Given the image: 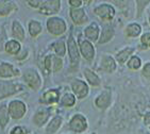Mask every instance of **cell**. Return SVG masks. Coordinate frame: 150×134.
I'll use <instances>...</instances> for the list:
<instances>
[{
	"instance_id": "obj_10",
	"label": "cell",
	"mask_w": 150,
	"mask_h": 134,
	"mask_svg": "<svg viewBox=\"0 0 150 134\" xmlns=\"http://www.w3.org/2000/svg\"><path fill=\"white\" fill-rule=\"evenodd\" d=\"M71 90L72 93L75 94V96L79 99H83L87 96L88 94V86L84 81L80 80V79H76L71 83Z\"/></svg>"
},
{
	"instance_id": "obj_28",
	"label": "cell",
	"mask_w": 150,
	"mask_h": 134,
	"mask_svg": "<svg viewBox=\"0 0 150 134\" xmlns=\"http://www.w3.org/2000/svg\"><path fill=\"white\" fill-rule=\"evenodd\" d=\"M52 47H53L55 54L60 58H63L66 54V45H65L64 39H60V41L55 42L54 44L52 45Z\"/></svg>"
},
{
	"instance_id": "obj_36",
	"label": "cell",
	"mask_w": 150,
	"mask_h": 134,
	"mask_svg": "<svg viewBox=\"0 0 150 134\" xmlns=\"http://www.w3.org/2000/svg\"><path fill=\"white\" fill-rule=\"evenodd\" d=\"M44 64H45V68H46L48 71H51V54L50 56H47L44 60Z\"/></svg>"
},
{
	"instance_id": "obj_35",
	"label": "cell",
	"mask_w": 150,
	"mask_h": 134,
	"mask_svg": "<svg viewBox=\"0 0 150 134\" xmlns=\"http://www.w3.org/2000/svg\"><path fill=\"white\" fill-rule=\"evenodd\" d=\"M10 134H27L26 129H23V127H14L11 130Z\"/></svg>"
},
{
	"instance_id": "obj_23",
	"label": "cell",
	"mask_w": 150,
	"mask_h": 134,
	"mask_svg": "<svg viewBox=\"0 0 150 134\" xmlns=\"http://www.w3.org/2000/svg\"><path fill=\"white\" fill-rule=\"evenodd\" d=\"M142 32V27L137 23H133L128 25L125 29V36L129 38H135L137 37Z\"/></svg>"
},
{
	"instance_id": "obj_38",
	"label": "cell",
	"mask_w": 150,
	"mask_h": 134,
	"mask_svg": "<svg viewBox=\"0 0 150 134\" xmlns=\"http://www.w3.org/2000/svg\"><path fill=\"white\" fill-rule=\"evenodd\" d=\"M42 2H43V1H27V3H28L31 8H34V9H40Z\"/></svg>"
},
{
	"instance_id": "obj_22",
	"label": "cell",
	"mask_w": 150,
	"mask_h": 134,
	"mask_svg": "<svg viewBox=\"0 0 150 134\" xmlns=\"http://www.w3.org/2000/svg\"><path fill=\"white\" fill-rule=\"evenodd\" d=\"M12 34L16 39L19 42H23L26 38V33H25V29L21 26V23L19 20H14L12 23Z\"/></svg>"
},
{
	"instance_id": "obj_26",
	"label": "cell",
	"mask_w": 150,
	"mask_h": 134,
	"mask_svg": "<svg viewBox=\"0 0 150 134\" xmlns=\"http://www.w3.org/2000/svg\"><path fill=\"white\" fill-rule=\"evenodd\" d=\"M4 50L6 53H9L11 56H17L20 51V44L19 42L16 39H11L6 43L4 46Z\"/></svg>"
},
{
	"instance_id": "obj_19",
	"label": "cell",
	"mask_w": 150,
	"mask_h": 134,
	"mask_svg": "<svg viewBox=\"0 0 150 134\" xmlns=\"http://www.w3.org/2000/svg\"><path fill=\"white\" fill-rule=\"evenodd\" d=\"M83 76L85 77L88 84L92 85L93 87H98L101 85V80L98 77V75L94 73L90 68H84L83 69Z\"/></svg>"
},
{
	"instance_id": "obj_20",
	"label": "cell",
	"mask_w": 150,
	"mask_h": 134,
	"mask_svg": "<svg viewBox=\"0 0 150 134\" xmlns=\"http://www.w3.org/2000/svg\"><path fill=\"white\" fill-rule=\"evenodd\" d=\"M17 4L13 1H0V17L8 16L14 11H17Z\"/></svg>"
},
{
	"instance_id": "obj_16",
	"label": "cell",
	"mask_w": 150,
	"mask_h": 134,
	"mask_svg": "<svg viewBox=\"0 0 150 134\" xmlns=\"http://www.w3.org/2000/svg\"><path fill=\"white\" fill-rule=\"evenodd\" d=\"M84 35L90 42H98L100 36V28L96 23H90L84 29Z\"/></svg>"
},
{
	"instance_id": "obj_13",
	"label": "cell",
	"mask_w": 150,
	"mask_h": 134,
	"mask_svg": "<svg viewBox=\"0 0 150 134\" xmlns=\"http://www.w3.org/2000/svg\"><path fill=\"white\" fill-rule=\"evenodd\" d=\"M59 100H60V90L57 88H51L42 95L40 102L43 104H53L59 102Z\"/></svg>"
},
{
	"instance_id": "obj_25",
	"label": "cell",
	"mask_w": 150,
	"mask_h": 134,
	"mask_svg": "<svg viewBox=\"0 0 150 134\" xmlns=\"http://www.w3.org/2000/svg\"><path fill=\"white\" fill-rule=\"evenodd\" d=\"M62 123H63V118L61 116H55L53 117L51 120H50V123H48L46 128V132L48 134H53L55 132L58 131L59 129L62 127Z\"/></svg>"
},
{
	"instance_id": "obj_39",
	"label": "cell",
	"mask_w": 150,
	"mask_h": 134,
	"mask_svg": "<svg viewBox=\"0 0 150 134\" xmlns=\"http://www.w3.org/2000/svg\"><path fill=\"white\" fill-rule=\"evenodd\" d=\"M144 125L150 126V111L144 115Z\"/></svg>"
},
{
	"instance_id": "obj_1",
	"label": "cell",
	"mask_w": 150,
	"mask_h": 134,
	"mask_svg": "<svg viewBox=\"0 0 150 134\" xmlns=\"http://www.w3.org/2000/svg\"><path fill=\"white\" fill-rule=\"evenodd\" d=\"M23 81L31 90H38L42 86V77L34 68H27L23 75Z\"/></svg>"
},
{
	"instance_id": "obj_6",
	"label": "cell",
	"mask_w": 150,
	"mask_h": 134,
	"mask_svg": "<svg viewBox=\"0 0 150 134\" xmlns=\"http://www.w3.org/2000/svg\"><path fill=\"white\" fill-rule=\"evenodd\" d=\"M9 114L13 119H20L25 116L27 112V105L20 100H13L9 103Z\"/></svg>"
},
{
	"instance_id": "obj_2",
	"label": "cell",
	"mask_w": 150,
	"mask_h": 134,
	"mask_svg": "<svg viewBox=\"0 0 150 134\" xmlns=\"http://www.w3.org/2000/svg\"><path fill=\"white\" fill-rule=\"evenodd\" d=\"M47 29L50 34L54 35V36H60L66 32L67 25L63 18L50 17L47 20Z\"/></svg>"
},
{
	"instance_id": "obj_5",
	"label": "cell",
	"mask_w": 150,
	"mask_h": 134,
	"mask_svg": "<svg viewBox=\"0 0 150 134\" xmlns=\"http://www.w3.org/2000/svg\"><path fill=\"white\" fill-rule=\"evenodd\" d=\"M79 51L86 61H93L95 58V48L92 42L79 36Z\"/></svg>"
},
{
	"instance_id": "obj_42",
	"label": "cell",
	"mask_w": 150,
	"mask_h": 134,
	"mask_svg": "<svg viewBox=\"0 0 150 134\" xmlns=\"http://www.w3.org/2000/svg\"><path fill=\"white\" fill-rule=\"evenodd\" d=\"M149 130H150V126H149Z\"/></svg>"
},
{
	"instance_id": "obj_7",
	"label": "cell",
	"mask_w": 150,
	"mask_h": 134,
	"mask_svg": "<svg viewBox=\"0 0 150 134\" xmlns=\"http://www.w3.org/2000/svg\"><path fill=\"white\" fill-rule=\"evenodd\" d=\"M94 13L102 20L110 21L115 16V9L109 3H101L94 9Z\"/></svg>"
},
{
	"instance_id": "obj_24",
	"label": "cell",
	"mask_w": 150,
	"mask_h": 134,
	"mask_svg": "<svg viewBox=\"0 0 150 134\" xmlns=\"http://www.w3.org/2000/svg\"><path fill=\"white\" fill-rule=\"evenodd\" d=\"M10 120V114H9V109L6 106V102H2L0 104V128L4 130L6 127L8 126Z\"/></svg>"
},
{
	"instance_id": "obj_8",
	"label": "cell",
	"mask_w": 150,
	"mask_h": 134,
	"mask_svg": "<svg viewBox=\"0 0 150 134\" xmlns=\"http://www.w3.org/2000/svg\"><path fill=\"white\" fill-rule=\"evenodd\" d=\"M69 129L76 133H82L86 131L87 120L82 114H75L69 121Z\"/></svg>"
},
{
	"instance_id": "obj_34",
	"label": "cell",
	"mask_w": 150,
	"mask_h": 134,
	"mask_svg": "<svg viewBox=\"0 0 150 134\" xmlns=\"http://www.w3.org/2000/svg\"><path fill=\"white\" fill-rule=\"evenodd\" d=\"M142 75H143L145 78L150 79V62H147V63L144 65L143 69H142Z\"/></svg>"
},
{
	"instance_id": "obj_3",
	"label": "cell",
	"mask_w": 150,
	"mask_h": 134,
	"mask_svg": "<svg viewBox=\"0 0 150 134\" xmlns=\"http://www.w3.org/2000/svg\"><path fill=\"white\" fill-rule=\"evenodd\" d=\"M23 90H25V86L18 83H14L12 81L0 82V100L4 99L6 97L13 96Z\"/></svg>"
},
{
	"instance_id": "obj_40",
	"label": "cell",
	"mask_w": 150,
	"mask_h": 134,
	"mask_svg": "<svg viewBox=\"0 0 150 134\" xmlns=\"http://www.w3.org/2000/svg\"><path fill=\"white\" fill-rule=\"evenodd\" d=\"M27 56H28V50H23V52L20 53V54L16 56V59L17 60H23V59L27 58Z\"/></svg>"
},
{
	"instance_id": "obj_14",
	"label": "cell",
	"mask_w": 150,
	"mask_h": 134,
	"mask_svg": "<svg viewBox=\"0 0 150 134\" xmlns=\"http://www.w3.org/2000/svg\"><path fill=\"white\" fill-rule=\"evenodd\" d=\"M99 69L108 73H112L116 70V61L109 54H103L100 59Z\"/></svg>"
},
{
	"instance_id": "obj_15",
	"label": "cell",
	"mask_w": 150,
	"mask_h": 134,
	"mask_svg": "<svg viewBox=\"0 0 150 134\" xmlns=\"http://www.w3.org/2000/svg\"><path fill=\"white\" fill-rule=\"evenodd\" d=\"M69 16L72 19V21H74V23L78 25V26L83 25V23H85L88 20V17H87L85 11H84L83 9H80V8H78V9L70 8Z\"/></svg>"
},
{
	"instance_id": "obj_21",
	"label": "cell",
	"mask_w": 150,
	"mask_h": 134,
	"mask_svg": "<svg viewBox=\"0 0 150 134\" xmlns=\"http://www.w3.org/2000/svg\"><path fill=\"white\" fill-rule=\"evenodd\" d=\"M114 34H115L114 28L111 26H105L103 29H102V31H101V34H100V36H99V39L97 43H98L99 45L107 44V43H109V42L114 37Z\"/></svg>"
},
{
	"instance_id": "obj_30",
	"label": "cell",
	"mask_w": 150,
	"mask_h": 134,
	"mask_svg": "<svg viewBox=\"0 0 150 134\" xmlns=\"http://www.w3.org/2000/svg\"><path fill=\"white\" fill-rule=\"evenodd\" d=\"M63 67V60L58 56L51 54V70L53 73H58L59 70L62 69Z\"/></svg>"
},
{
	"instance_id": "obj_41",
	"label": "cell",
	"mask_w": 150,
	"mask_h": 134,
	"mask_svg": "<svg viewBox=\"0 0 150 134\" xmlns=\"http://www.w3.org/2000/svg\"><path fill=\"white\" fill-rule=\"evenodd\" d=\"M149 23H150V15H149Z\"/></svg>"
},
{
	"instance_id": "obj_9",
	"label": "cell",
	"mask_w": 150,
	"mask_h": 134,
	"mask_svg": "<svg viewBox=\"0 0 150 134\" xmlns=\"http://www.w3.org/2000/svg\"><path fill=\"white\" fill-rule=\"evenodd\" d=\"M61 9V1L60 0H47V1H43L40 4V14L43 15H53L55 13H58Z\"/></svg>"
},
{
	"instance_id": "obj_17",
	"label": "cell",
	"mask_w": 150,
	"mask_h": 134,
	"mask_svg": "<svg viewBox=\"0 0 150 134\" xmlns=\"http://www.w3.org/2000/svg\"><path fill=\"white\" fill-rule=\"evenodd\" d=\"M50 116V110L46 108H40L38 112L34 114L33 117V123L38 127H42L47 123V120Z\"/></svg>"
},
{
	"instance_id": "obj_4",
	"label": "cell",
	"mask_w": 150,
	"mask_h": 134,
	"mask_svg": "<svg viewBox=\"0 0 150 134\" xmlns=\"http://www.w3.org/2000/svg\"><path fill=\"white\" fill-rule=\"evenodd\" d=\"M67 50H68V54H69L70 59V66L77 68L79 62H80V53H79L80 51H79V47L72 33H70L68 39H67Z\"/></svg>"
},
{
	"instance_id": "obj_18",
	"label": "cell",
	"mask_w": 150,
	"mask_h": 134,
	"mask_svg": "<svg viewBox=\"0 0 150 134\" xmlns=\"http://www.w3.org/2000/svg\"><path fill=\"white\" fill-rule=\"evenodd\" d=\"M135 52V48L133 47H126L124 49H121L120 51L116 53V61L118 62L120 65H124L127 61H129V59L131 58L133 53Z\"/></svg>"
},
{
	"instance_id": "obj_33",
	"label": "cell",
	"mask_w": 150,
	"mask_h": 134,
	"mask_svg": "<svg viewBox=\"0 0 150 134\" xmlns=\"http://www.w3.org/2000/svg\"><path fill=\"white\" fill-rule=\"evenodd\" d=\"M8 38H6V30H4V27H1L0 29V51H2L4 46H6V43Z\"/></svg>"
},
{
	"instance_id": "obj_11",
	"label": "cell",
	"mask_w": 150,
	"mask_h": 134,
	"mask_svg": "<svg viewBox=\"0 0 150 134\" xmlns=\"http://www.w3.org/2000/svg\"><path fill=\"white\" fill-rule=\"evenodd\" d=\"M111 99H112L111 90L109 88H107V90H102L97 96V98L95 99V105L100 110H105V109L110 106Z\"/></svg>"
},
{
	"instance_id": "obj_37",
	"label": "cell",
	"mask_w": 150,
	"mask_h": 134,
	"mask_svg": "<svg viewBox=\"0 0 150 134\" xmlns=\"http://www.w3.org/2000/svg\"><path fill=\"white\" fill-rule=\"evenodd\" d=\"M68 3L70 4L71 8H74V9H78V8H80V6H82L83 1H81V0H69Z\"/></svg>"
},
{
	"instance_id": "obj_12",
	"label": "cell",
	"mask_w": 150,
	"mask_h": 134,
	"mask_svg": "<svg viewBox=\"0 0 150 134\" xmlns=\"http://www.w3.org/2000/svg\"><path fill=\"white\" fill-rule=\"evenodd\" d=\"M20 75V71L16 69L11 63L8 62H1L0 63V78L10 79L13 77H18Z\"/></svg>"
},
{
	"instance_id": "obj_31",
	"label": "cell",
	"mask_w": 150,
	"mask_h": 134,
	"mask_svg": "<svg viewBox=\"0 0 150 134\" xmlns=\"http://www.w3.org/2000/svg\"><path fill=\"white\" fill-rule=\"evenodd\" d=\"M127 65H128V67H129L130 69L137 70V69H139V68H141L142 61H141V59H139V56H132L130 59H129V61H128Z\"/></svg>"
},
{
	"instance_id": "obj_32",
	"label": "cell",
	"mask_w": 150,
	"mask_h": 134,
	"mask_svg": "<svg viewBox=\"0 0 150 134\" xmlns=\"http://www.w3.org/2000/svg\"><path fill=\"white\" fill-rule=\"evenodd\" d=\"M150 48V32L144 33L141 36V49H148Z\"/></svg>"
},
{
	"instance_id": "obj_29",
	"label": "cell",
	"mask_w": 150,
	"mask_h": 134,
	"mask_svg": "<svg viewBox=\"0 0 150 134\" xmlns=\"http://www.w3.org/2000/svg\"><path fill=\"white\" fill-rule=\"evenodd\" d=\"M61 104L66 108H72L76 104V96L70 93L64 94V96L61 99Z\"/></svg>"
},
{
	"instance_id": "obj_27",
	"label": "cell",
	"mask_w": 150,
	"mask_h": 134,
	"mask_svg": "<svg viewBox=\"0 0 150 134\" xmlns=\"http://www.w3.org/2000/svg\"><path fill=\"white\" fill-rule=\"evenodd\" d=\"M43 31V26L38 20L32 19L29 23V33L32 37H38Z\"/></svg>"
}]
</instances>
